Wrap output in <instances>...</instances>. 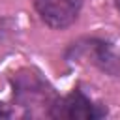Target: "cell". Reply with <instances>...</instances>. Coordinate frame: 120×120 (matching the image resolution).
I'll use <instances>...</instances> for the list:
<instances>
[{
	"label": "cell",
	"mask_w": 120,
	"mask_h": 120,
	"mask_svg": "<svg viewBox=\"0 0 120 120\" xmlns=\"http://www.w3.org/2000/svg\"><path fill=\"white\" fill-rule=\"evenodd\" d=\"M13 109L19 107L24 118L47 116V111L58 98L56 88L36 68L24 66L9 75Z\"/></svg>",
	"instance_id": "obj_1"
},
{
	"label": "cell",
	"mask_w": 120,
	"mask_h": 120,
	"mask_svg": "<svg viewBox=\"0 0 120 120\" xmlns=\"http://www.w3.org/2000/svg\"><path fill=\"white\" fill-rule=\"evenodd\" d=\"M62 60L66 64L88 62L99 73L120 79V52L111 39L101 36H81L69 41L62 51Z\"/></svg>",
	"instance_id": "obj_2"
},
{
	"label": "cell",
	"mask_w": 120,
	"mask_h": 120,
	"mask_svg": "<svg viewBox=\"0 0 120 120\" xmlns=\"http://www.w3.org/2000/svg\"><path fill=\"white\" fill-rule=\"evenodd\" d=\"M109 114V107L103 101L94 99L82 84H75L68 94H58L47 111V118L54 120H101Z\"/></svg>",
	"instance_id": "obj_3"
},
{
	"label": "cell",
	"mask_w": 120,
	"mask_h": 120,
	"mask_svg": "<svg viewBox=\"0 0 120 120\" xmlns=\"http://www.w3.org/2000/svg\"><path fill=\"white\" fill-rule=\"evenodd\" d=\"M38 19L51 30L71 28L84 8V0H32Z\"/></svg>",
	"instance_id": "obj_4"
},
{
	"label": "cell",
	"mask_w": 120,
	"mask_h": 120,
	"mask_svg": "<svg viewBox=\"0 0 120 120\" xmlns=\"http://www.w3.org/2000/svg\"><path fill=\"white\" fill-rule=\"evenodd\" d=\"M15 116V109L4 101H0V120H6V118H13Z\"/></svg>",
	"instance_id": "obj_5"
},
{
	"label": "cell",
	"mask_w": 120,
	"mask_h": 120,
	"mask_svg": "<svg viewBox=\"0 0 120 120\" xmlns=\"http://www.w3.org/2000/svg\"><path fill=\"white\" fill-rule=\"evenodd\" d=\"M112 6H114V9H116V13L120 15V0H112Z\"/></svg>",
	"instance_id": "obj_6"
}]
</instances>
